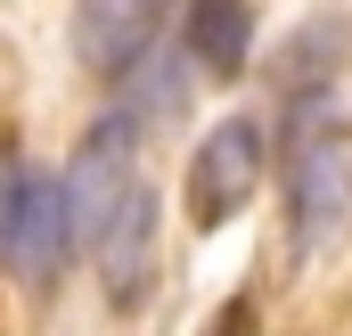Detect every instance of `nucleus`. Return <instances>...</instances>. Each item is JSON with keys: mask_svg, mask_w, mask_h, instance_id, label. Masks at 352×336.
Wrapping results in <instances>:
<instances>
[{"mask_svg": "<svg viewBox=\"0 0 352 336\" xmlns=\"http://www.w3.org/2000/svg\"><path fill=\"white\" fill-rule=\"evenodd\" d=\"M287 205H295V238H303V254L336 246V238H344V222H352V132L320 107V98H295Z\"/></svg>", "mask_w": 352, "mask_h": 336, "instance_id": "f257e3e1", "label": "nucleus"}, {"mask_svg": "<svg viewBox=\"0 0 352 336\" xmlns=\"http://www.w3.org/2000/svg\"><path fill=\"white\" fill-rule=\"evenodd\" d=\"M66 246H74L66 180L25 172L16 156H0V271H16L25 287H50L66 271Z\"/></svg>", "mask_w": 352, "mask_h": 336, "instance_id": "f03ea898", "label": "nucleus"}, {"mask_svg": "<svg viewBox=\"0 0 352 336\" xmlns=\"http://www.w3.org/2000/svg\"><path fill=\"white\" fill-rule=\"evenodd\" d=\"M254 189H263V123L254 115H221L197 140V156H188V213H197V230L238 222Z\"/></svg>", "mask_w": 352, "mask_h": 336, "instance_id": "7ed1b4c3", "label": "nucleus"}, {"mask_svg": "<svg viewBox=\"0 0 352 336\" xmlns=\"http://www.w3.org/2000/svg\"><path fill=\"white\" fill-rule=\"evenodd\" d=\"M131 148H140V123L115 107V115H98L82 132V148H74V165H66V205H74V238H98L107 230V213L140 189L131 180Z\"/></svg>", "mask_w": 352, "mask_h": 336, "instance_id": "20e7f679", "label": "nucleus"}, {"mask_svg": "<svg viewBox=\"0 0 352 336\" xmlns=\"http://www.w3.org/2000/svg\"><path fill=\"white\" fill-rule=\"evenodd\" d=\"M90 262H98V287H107L115 312H140L148 304V287H156V197L148 189H131L107 213V230L90 238Z\"/></svg>", "mask_w": 352, "mask_h": 336, "instance_id": "39448f33", "label": "nucleus"}, {"mask_svg": "<svg viewBox=\"0 0 352 336\" xmlns=\"http://www.w3.org/2000/svg\"><path fill=\"white\" fill-rule=\"evenodd\" d=\"M74 41H82L90 74L131 83V74L164 50V8H148V0H90L82 17H74Z\"/></svg>", "mask_w": 352, "mask_h": 336, "instance_id": "423d86ee", "label": "nucleus"}, {"mask_svg": "<svg viewBox=\"0 0 352 336\" xmlns=\"http://www.w3.org/2000/svg\"><path fill=\"white\" fill-rule=\"evenodd\" d=\"M180 33H188V58H197L205 74H238L246 50H254V8H238V0H197Z\"/></svg>", "mask_w": 352, "mask_h": 336, "instance_id": "0eeeda50", "label": "nucleus"}, {"mask_svg": "<svg viewBox=\"0 0 352 336\" xmlns=\"http://www.w3.org/2000/svg\"><path fill=\"white\" fill-rule=\"evenodd\" d=\"M188 66H197V58L156 50V58L131 74V90H123V115H131V123H164V115H180V107H188Z\"/></svg>", "mask_w": 352, "mask_h": 336, "instance_id": "6e6552de", "label": "nucleus"}, {"mask_svg": "<svg viewBox=\"0 0 352 336\" xmlns=\"http://www.w3.org/2000/svg\"><path fill=\"white\" fill-rule=\"evenodd\" d=\"M205 336H254V304H246V295H238V304H221V320H213Z\"/></svg>", "mask_w": 352, "mask_h": 336, "instance_id": "1a4fd4ad", "label": "nucleus"}]
</instances>
